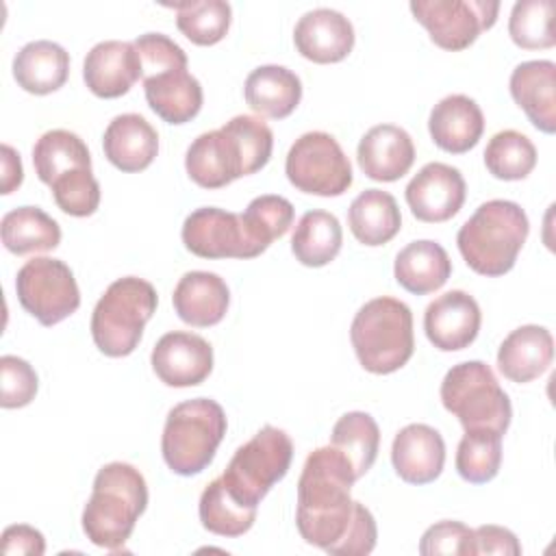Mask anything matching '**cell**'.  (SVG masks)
Masks as SVG:
<instances>
[{
    "label": "cell",
    "instance_id": "obj_41",
    "mask_svg": "<svg viewBox=\"0 0 556 556\" xmlns=\"http://www.w3.org/2000/svg\"><path fill=\"white\" fill-rule=\"evenodd\" d=\"M56 206L72 217L93 215L100 206V185L91 169H74L56 178L52 185Z\"/></svg>",
    "mask_w": 556,
    "mask_h": 556
},
{
    "label": "cell",
    "instance_id": "obj_32",
    "mask_svg": "<svg viewBox=\"0 0 556 556\" xmlns=\"http://www.w3.org/2000/svg\"><path fill=\"white\" fill-rule=\"evenodd\" d=\"M35 174L43 185H52L67 172L91 169L87 143L72 130L54 128L43 132L33 146Z\"/></svg>",
    "mask_w": 556,
    "mask_h": 556
},
{
    "label": "cell",
    "instance_id": "obj_38",
    "mask_svg": "<svg viewBox=\"0 0 556 556\" xmlns=\"http://www.w3.org/2000/svg\"><path fill=\"white\" fill-rule=\"evenodd\" d=\"M178 30L195 46L222 41L230 28L232 9L224 0H198L174 4Z\"/></svg>",
    "mask_w": 556,
    "mask_h": 556
},
{
    "label": "cell",
    "instance_id": "obj_10",
    "mask_svg": "<svg viewBox=\"0 0 556 556\" xmlns=\"http://www.w3.org/2000/svg\"><path fill=\"white\" fill-rule=\"evenodd\" d=\"M285 174L298 191L321 198L345 193L354 180L343 148L324 130L304 132L293 141L287 152Z\"/></svg>",
    "mask_w": 556,
    "mask_h": 556
},
{
    "label": "cell",
    "instance_id": "obj_43",
    "mask_svg": "<svg viewBox=\"0 0 556 556\" xmlns=\"http://www.w3.org/2000/svg\"><path fill=\"white\" fill-rule=\"evenodd\" d=\"M421 556H437V554H458V556H473V530L463 521L443 519L430 526L419 541Z\"/></svg>",
    "mask_w": 556,
    "mask_h": 556
},
{
    "label": "cell",
    "instance_id": "obj_13",
    "mask_svg": "<svg viewBox=\"0 0 556 556\" xmlns=\"http://www.w3.org/2000/svg\"><path fill=\"white\" fill-rule=\"evenodd\" d=\"M182 243L200 258H254L243 219L217 206H202L189 213L182 222Z\"/></svg>",
    "mask_w": 556,
    "mask_h": 556
},
{
    "label": "cell",
    "instance_id": "obj_34",
    "mask_svg": "<svg viewBox=\"0 0 556 556\" xmlns=\"http://www.w3.org/2000/svg\"><path fill=\"white\" fill-rule=\"evenodd\" d=\"M330 445L341 450L350 458L358 480L376 463L378 447H380V428L369 413H363V410L345 413L332 426Z\"/></svg>",
    "mask_w": 556,
    "mask_h": 556
},
{
    "label": "cell",
    "instance_id": "obj_12",
    "mask_svg": "<svg viewBox=\"0 0 556 556\" xmlns=\"http://www.w3.org/2000/svg\"><path fill=\"white\" fill-rule=\"evenodd\" d=\"M408 7L430 33L432 43L450 52L469 48L480 33L495 24L500 13L495 0H413Z\"/></svg>",
    "mask_w": 556,
    "mask_h": 556
},
{
    "label": "cell",
    "instance_id": "obj_24",
    "mask_svg": "<svg viewBox=\"0 0 556 556\" xmlns=\"http://www.w3.org/2000/svg\"><path fill=\"white\" fill-rule=\"evenodd\" d=\"M102 150L119 172H143L159 152V132L139 113H122L109 122Z\"/></svg>",
    "mask_w": 556,
    "mask_h": 556
},
{
    "label": "cell",
    "instance_id": "obj_21",
    "mask_svg": "<svg viewBox=\"0 0 556 556\" xmlns=\"http://www.w3.org/2000/svg\"><path fill=\"white\" fill-rule=\"evenodd\" d=\"M143 91L148 106L167 124L191 122L204 102L202 85L187 72V65L165 67L156 74L143 76Z\"/></svg>",
    "mask_w": 556,
    "mask_h": 556
},
{
    "label": "cell",
    "instance_id": "obj_42",
    "mask_svg": "<svg viewBox=\"0 0 556 556\" xmlns=\"http://www.w3.org/2000/svg\"><path fill=\"white\" fill-rule=\"evenodd\" d=\"M0 406L2 408H22L28 406L37 395V374L33 365L20 356L4 354L0 358Z\"/></svg>",
    "mask_w": 556,
    "mask_h": 556
},
{
    "label": "cell",
    "instance_id": "obj_7",
    "mask_svg": "<svg viewBox=\"0 0 556 556\" xmlns=\"http://www.w3.org/2000/svg\"><path fill=\"white\" fill-rule=\"evenodd\" d=\"M228 421L224 408L208 397H193L176 404L165 419L161 452L167 467L178 476L204 471L224 434Z\"/></svg>",
    "mask_w": 556,
    "mask_h": 556
},
{
    "label": "cell",
    "instance_id": "obj_14",
    "mask_svg": "<svg viewBox=\"0 0 556 556\" xmlns=\"http://www.w3.org/2000/svg\"><path fill=\"white\" fill-rule=\"evenodd\" d=\"M406 204L410 213L426 224H439L452 219L467 195L463 174L447 163L424 165L406 185Z\"/></svg>",
    "mask_w": 556,
    "mask_h": 556
},
{
    "label": "cell",
    "instance_id": "obj_47",
    "mask_svg": "<svg viewBox=\"0 0 556 556\" xmlns=\"http://www.w3.org/2000/svg\"><path fill=\"white\" fill-rule=\"evenodd\" d=\"M24 180V167L20 154L9 146L2 143V193H13Z\"/></svg>",
    "mask_w": 556,
    "mask_h": 556
},
{
    "label": "cell",
    "instance_id": "obj_9",
    "mask_svg": "<svg viewBox=\"0 0 556 556\" xmlns=\"http://www.w3.org/2000/svg\"><path fill=\"white\" fill-rule=\"evenodd\" d=\"M291 458V437L276 426H263L235 452L219 480L239 504L258 508L269 489L287 476Z\"/></svg>",
    "mask_w": 556,
    "mask_h": 556
},
{
    "label": "cell",
    "instance_id": "obj_23",
    "mask_svg": "<svg viewBox=\"0 0 556 556\" xmlns=\"http://www.w3.org/2000/svg\"><path fill=\"white\" fill-rule=\"evenodd\" d=\"M428 130L437 148L450 154H465L480 141L484 115L473 98L452 93L432 106Z\"/></svg>",
    "mask_w": 556,
    "mask_h": 556
},
{
    "label": "cell",
    "instance_id": "obj_37",
    "mask_svg": "<svg viewBox=\"0 0 556 556\" xmlns=\"http://www.w3.org/2000/svg\"><path fill=\"white\" fill-rule=\"evenodd\" d=\"M484 165L493 178L523 180L536 165V148L519 130H500L484 148Z\"/></svg>",
    "mask_w": 556,
    "mask_h": 556
},
{
    "label": "cell",
    "instance_id": "obj_5",
    "mask_svg": "<svg viewBox=\"0 0 556 556\" xmlns=\"http://www.w3.org/2000/svg\"><path fill=\"white\" fill-rule=\"evenodd\" d=\"M350 341L363 369L378 376L393 374L415 352L413 313L397 298H374L354 315Z\"/></svg>",
    "mask_w": 556,
    "mask_h": 556
},
{
    "label": "cell",
    "instance_id": "obj_44",
    "mask_svg": "<svg viewBox=\"0 0 556 556\" xmlns=\"http://www.w3.org/2000/svg\"><path fill=\"white\" fill-rule=\"evenodd\" d=\"M135 48L139 52L141 59V67H143V76L156 74L165 67H176V65H187V54L185 50L169 39L163 33H146L139 35L135 41ZM141 76V78H143Z\"/></svg>",
    "mask_w": 556,
    "mask_h": 556
},
{
    "label": "cell",
    "instance_id": "obj_20",
    "mask_svg": "<svg viewBox=\"0 0 556 556\" xmlns=\"http://www.w3.org/2000/svg\"><path fill=\"white\" fill-rule=\"evenodd\" d=\"M356 159L367 178L393 182L413 167L415 143L404 128L395 124H378L361 137Z\"/></svg>",
    "mask_w": 556,
    "mask_h": 556
},
{
    "label": "cell",
    "instance_id": "obj_22",
    "mask_svg": "<svg viewBox=\"0 0 556 556\" xmlns=\"http://www.w3.org/2000/svg\"><path fill=\"white\" fill-rule=\"evenodd\" d=\"M508 89L536 130L547 135L556 130V65L552 61L519 63L510 74Z\"/></svg>",
    "mask_w": 556,
    "mask_h": 556
},
{
    "label": "cell",
    "instance_id": "obj_18",
    "mask_svg": "<svg viewBox=\"0 0 556 556\" xmlns=\"http://www.w3.org/2000/svg\"><path fill=\"white\" fill-rule=\"evenodd\" d=\"M293 43L295 50L313 63H339L354 48V26L334 9H313L298 20Z\"/></svg>",
    "mask_w": 556,
    "mask_h": 556
},
{
    "label": "cell",
    "instance_id": "obj_3",
    "mask_svg": "<svg viewBox=\"0 0 556 556\" xmlns=\"http://www.w3.org/2000/svg\"><path fill=\"white\" fill-rule=\"evenodd\" d=\"M148 506V484L130 463H109L93 478L91 497L83 508V532L104 549H119L130 539Z\"/></svg>",
    "mask_w": 556,
    "mask_h": 556
},
{
    "label": "cell",
    "instance_id": "obj_28",
    "mask_svg": "<svg viewBox=\"0 0 556 556\" xmlns=\"http://www.w3.org/2000/svg\"><path fill=\"white\" fill-rule=\"evenodd\" d=\"M70 76V54L48 39L26 43L13 59L15 83L35 96H48L65 85Z\"/></svg>",
    "mask_w": 556,
    "mask_h": 556
},
{
    "label": "cell",
    "instance_id": "obj_31",
    "mask_svg": "<svg viewBox=\"0 0 556 556\" xmlns=\"http://www.w3.org/2000/svg\"><path fill=\"white\" fill-rule=\"evenodd\" d=\"M2 243L11 254L50 252L61 243V226L39 206H20L9 211L0 224Z\"/></svg>",
    "mask_w": 556,
    "mask_h": 556
},
{
    "label": "cell",
    "instance_id": "obj_39",
    "mask_svg": "<svg viewBox=\"0 0 556 556\" xmlns=\"http://www.w3.org/2000/svg\"><path fill=\"white\" fill-rule=\"evenodd\" d=\"M502 465V434L491 430H469L456 450V471L465 482H491Z\"/></svg>",
    "mask_w": 556,
    "mask_h": 556
},
{
    "label": "cell",
    "instance_id": "obj_2",
    "mask_svg": "<svg viewBox=\"0 0 556 556\" xmlns=\"http://www.w3.org/2000/svg\"><path fill=\"white\" fill-rule=\"evenodd\" d=\"M274 150L271 128L254 115H235L222 128L202 132L185 154L189 178L202 189H222L267 165Z\"/></svg>",
    "mask_w": 556,
    "mask_h": 556
},
{
    "label": "cell",
    "instance_id": "obj_26",
    "mask_svg": "<svg viewBox=\"0 0 556 556\" xmlns=\"http://www.w3.org/2000/svg\"><path fill=\"white\" fill-rule=\"evenodd\" d=\"M172 304L185 324L208 328L224 319L230 304V291L224 278L213 271H187L174 287Z\"/></svg>",
    "mask_w": 556,
    "mask_h": 556
},
{
    "label": "cell",
    "instance_id": "obj_40",
    "mask_svg": "<svg viewBox=\"0 0 556 556\" xmlns=\"http://www.w3.org/2000/svg\"><path fill=\"white\" fill-rule=\"evenodd\" d=\"M554 0H519L508 17V35L523 50L552 48L556 43L552 30Z\"/></svg>",
    "mask_w": 556,
    "mask_h": 556
},
{
    "label": "cell",
    "instance_id": "obj_46",
    "mask_svg": "<svg viewBox=\"0 0 556 556\" xmlns=\"http://www.w3.org/2000/svg\"><path fill=\"white\" fill-rule=\"evenodd\" d=\"M46 552L43 534L26 523H15L2 532V554H28L41 556Z\"/></svg>",
    "mask_w": 556,
    "mask_h": 556
},
{
    "label": "cell",
    "instance_id": "obj_29",
    "mask_svg": "<svg viewBox=\"0 0 556 556\" xmlns=\"http://www.w3.org/2000/svg\"><path fill=\"white\" fill-rule=\"evenodd\" d=\"M393 276L402 289L426 295L441 289L452 276V261L445 248L430 239L410 241L402 248L393 263Z\"/></svg>",
    "mask_w": 556,
    "mask_h": 556
},
{
    "label": "cell",
    "instance_id": "obj_17",
    "mask_svg": "<svg viewBox=\"0 0 556 556\" xmlns=\"http://www.w3.org/2000/svg\"><path fill=\"white\" fill-rule=\"evenodd\" d=\"M143 76L141 59L132 41H100L83 63V80L87 89L104 100L119 98Z\"/></svg>",
    "mask_w": 556,
    "mask_h": 556
},
{
    "label": "cell",
    "instance_id": "obj_36",
    "mask_svg": "<svg viewBox=\"0 0 556 556\" xmlns=\"http://www.w3.org/2000/svg\"><path fill=\"white\" fill-rule=\"evenodd\" d=\"M293 204L287 198L274 193L254 198L241 213L243 228L256 254H263L271 245V241L285 237L293 224Z\"/></svg>",
    "mask_w": 556,
    "mask_h": 556
},
{
    "label": "cell",
    "instance_id": "obj_1",
    "mask_svg": "<svg viewBox=\"0 0 556 556\" xmlns=\"http://www.w3.org/2000/svg\"><path fill=\"white\" fill-rule=\"evenodd\" d=\"M354 482V467L341 450L326 445L306 456L298 480L295 526L308 545L332 556H365L376 547V519L350 497Z\"/></svg>",
    "mask_w": 556,
    "mask_h": 556
},
{
    "label": "cell",
    "instance_id": "obj_15",
    "mask_svg": "<svg viewBox=\"0 0 556 556\" xmlns=\"http://www.w3.org/2000/svg\"><path fill=\"white\" fill-rule=\"evenodd\" d=\"M150 363L163 384L176 389L195 387L213 371V348L195 332L172 330L156 341Z\"/></svg>",
    "mask_w": 556,
    "mask_h": 556
},
{
    "label": "cell",
    "instance_id": "obj_11",
    "mask_svg": "<svg viewBox=\"0 0 556 556\" xmlns=\"http://www.w3.org/2000/svg\"><path fill=\"white\" fill-rule=\"evenodd\" d=\"M15 293L22 308L41 326L63 321L80 306L74 271L61 258L35 256L26 261L17 271Z\"/></svg>",
    "mask_w": 556,
    "mask_h": 556
},
{
    "label": "cell",
    "instance_id": "obj_25",
    "mask_svg": "<svg viewBox=\"0 0 556 556\" xmlns=\"http://www.w3.org/2000/svg\"><path fill=\"white\" fill-rule=\"evenodd\" d=\"M554 358L552 332L536 324L515 328L497 350V369L510 382L526 384L545 374Z\"/></svg>",
    "mask_w": 556,
    "mask_h": 556
},
{
    "label": "cell",
    "instance_id": "obj_4",
    "mask_svg": "<svg viewBox=\"0 0 556 556\" xmlns=\"http://www.w3.org/2000/svg\"><path fill=\"white\" fill-rule=\"evenodd\" d=\"M528 232V215L517 202L489 200L460 226L456 243L476 274L495 278L515 267Z\"/></svg>",
    "mask_w": 556,
    "mask_h": 556
},
{
    "label": "cell",
    "instance_id": "obj_6",
    "mask_svg": "<svg viewBox=\"0 0 556 556\" xmlns=\"http://www.w3.org/2000/svg\"><path fill=\"white\" fill-rule=\"evenodd\" d=\"M156 304V289L143 278L124 276L111 282L91 313V339L96 348L111 358L132 354Z\"/></svg>",
    "mask_w": 556,
    "mask_h": 556
},
{
    "label": "cell",
    "instance_id": "obj_45",
    "mask_svg": "<svg viewBox=\"0 0 556 556\" xmlns=\"http://www.w3.org/2000/svg\"><path fill=\"white\" fill-rule=\"evenodd\" d=\"M476 554H497V556H519L521 545L508 528L502 526H480L473 530V556Z\"/></svg>",
    "mask_w": 556,
    "mask_h": 556
},
{
    "label": "cell",
    "instance_id": "obj_16",
    "mask_svg": "<svg viewBox=\"0 0 556 556\" xmlns=\"http://www.w3.org/2000/svg\"><path fill=\"white\" fill-rule=\"evenodd\" d=\"M482 324V313L473 295L454 289L426 306L424 330L428 341L441 352H458L469 348Z\"/></svg>",
    "mask_w": 556,
    "mask_h": 556
},
{
    "label": "cell",
    "instance_id": "obj_27",
    "mask_svg": "<svg viewBox=\"0 0 556 556\" xmlns=\"http://www.w3.org/2000/svg\"><path fill=\"white\" fill-rule=\"evenodd\" d=\"M243 96L254 113L285 119L302 100V80L285 65H261L248 74Z\"/></svg>",
    "mask_w": 556,
    "mask_h": 556
},
{
    "label": "cell",
    "instance_id": "obj_35",
    "mask_svg": "<svg viewBox=\"0 0 556 556\" xmlns=\"http://www.w3.org/2000/svg\"><path fill=\"white\" fill-rule=\"evenodd\" d=\"M202 526L219 536H241L256 521V508L239 504L219 478L206 484L198 504Z\"/></svg>",
    "mask_w": 556,
    "mask_h": 556
},
{
    "label": "cell",
    "instance_id": "obj_19",
    "mask_svg": "<svg viewBox=\"0 0 556 556\" xmlns=\"http://www.w3.org/2000/svg\"><path fill=\"white\" fill-rule=\"evenodd\" d=\"M391 463L408 484L434 482L445 465V441L428 424H408L393 439Z\"/></svg>",
    "mask_w": 556,
    "mask_h": 556
},
{
    "label": "cell",
    "instance_id": "obj_33",
    "mask_svg": "<svg viewBox=\"0 0 556 556\" xmlns=\"http://www.w3.org/2000/svg\"><path fill=\"white\" fill-rule=\"evenodd\" d=\"M343 243L339 219L328 211H306L291 237L293 256L306 267H324L337 258Z\"/></svg>",
    "mask_w": 556,
    "mask_h": 556
},
{
    "label": "cell",
    "instance_id": "obj_30",
    "mask_svg": "<svg viewBox=\"0 0 556 556\" xmlns=\"http://www.w3.org/2000/svg\"><path fill=\"white\" fill-rule=\"evenodd\" d=\"M348 226L358 243L369 248L384 245L402 228L400 206L389 191L365 189L348 208Z\"/></svg>",
    "mask_w": 556,
    "mask_h": 556
},
{
    "label": "cell",
    "instance_id": "obj_8",
    "mask_svg": "<svg viewBox=\"0 0 556 556\" xmlns=\"http://www.w3.org/2000/svg\"><path fill=\"white\" fill-rule=\"evenodd\" d=\"M441 402L460 421L465 432L491 430L504 437L513 419L506 391L482 361H465L447 369L441 382Z\"/></svg>",
    "mask_w": 556,
    "mask_h": 556
}]
</instances>
